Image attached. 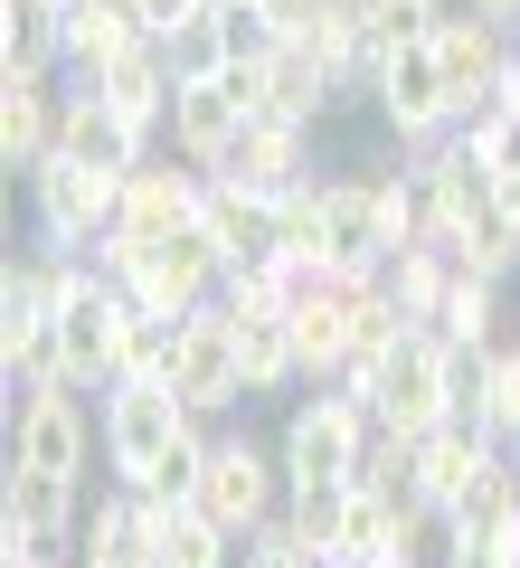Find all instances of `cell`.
<instances>
[{
    "instance_id": "cell-1",
    "label": "cell",
    "mask_w": 520,
    "mask_h": 568,
    "mask_svg": "<svg viewBox=\"0 0 520 568\" xmlns=\"http://www.w3.org/2000/svg\"><path fill=\"white\" fill-rule=\"evenodd\" d=\"M369 436H379V407H369L350 379L303 388V398H294V417H284V436H275L284 484H294V493H313V484H360Z\"/></svg>"
},
{
    "instance_id": "cell-2",
    "label": "cell",
    "mask_w": 520,
    "mask_h": 568,
    "mask_svg": "<svg viewBox=\"0 0 520 568\" xmlns=\"http://www.w3.org/2000/svg\"><path fill=\"white\" fill-rule=\"evenodd\" d=\"M181 426H200V407H190L171 379H114L95 398V455H104V474L142 493L161 474V455L181 446Z\"/></svg>"
},
{
    "instance_id": "cell-3",
    "label": "cell",
    "mask_w": 520,
    "mask_h": 568,
    "mask_svg": "<svg viewBox=\"0 0 520 568\" xmlns=\"http://www.w3.org/2000/svg\"><path fill=\"white\" fill-rule=\"evenodd\" d=\"M123 219V171H95L77 152H48L29 171V237L58 246V256H85L104 227Z\"/></svg>"
},
{
    "instance_id": "cell-4",
    "label": "cell",
    "mask_w": 520,
    "mask_h": 568,
    "mask_svg": "<svg viewBox=\"0 0 520 568\" xmlns=\"http://www.w3.org/2000/svg\"><path fill=\"white\" fill-rule=\"evenodd\" d=\"M190 503L208 511V521L227 530V540H246V530H265L284 503H294V484H284V455L265 446V436H246V426H218V446H208V474Z\"/></svg>"
},
{
    "instance_id": "cell-5",
    "label": "cell",
    "mask_w": 520,
    "mask_h": 568,
    "mask_svg": "<svg viewBox=\"0 0 520 568\" xmlns=\"http://www.w3.org/2000/svg\"><path fill=\"white\" fill-rule=\"evenodd\" d=\"M95 388H77V379H29V388H10V465H39V474H77L85 484V455H95Z\"/></svg>"
},
{
    "instance_id": "cell-6",
    "label": "cell",
    "mask_w": 520,
    "mask_h": 568,
    "mask_svg": "<svg viewBox=\"0 0 520 568\" xmlns=\"http://www.w3.org/2000/svg\"><path fill=\"white\" fill-rule=\"evenodd\" d=\"M171 388H181L190 407H200L208 426H227L237 407H256V388H246V351H237V313H227V294L218 304H200L181 323V351H171Z\"/></svg>"
},
{
    "instance_id": "cell-7",
    "label": "cell",
    "mask_w": 520,
    "mask_h": 568,
    "mask_svg": "<svg viewBox=\"0 0 520 568\" xmlns=\"http://www.w3.org/2000/svg\"><path fill=\"white\" fill-rule=\"evenodd\" d=\"M445 361H455V351H445L436 332H407V342L388 351L379 369H369V388H360V398L379 407V426H388V436H436V426L455 417V379H445Z\"/></svg>"
},
{
    "instance_id": "cell-8",
    "label": "cell",
    "mask_w": 520,
    "mask_h": 568,
    "mask_svg": "<svg viewBox=\"0 0 520 568\" xmlns=\"http://www.w3.org/2000/svg\"><path fill=\"white\" fill-rule=\"evenodd\" d=\"M123 294L152 304V313H171V323H190L200 304H218V294H227V265H218V246H208V227L190 219V227H171V237H152Z\"/></svg>"
},
{
    "instance_id": "cell-9",
    "label": "cell",
    "mask_w": 520,
    "mask_h": 568,
    "mask_svg": "<svg viewBox=\"0 0 520 568\" xmlns=\"http://www.w3.org/2000/svg\"><path fill=\"white\" fill-rule=\"evenodd\" d=\"M379 123H388V142H407V152H417V142H445L463 123V95L455 85H445V67H436V39H417V48H398V58L379 67Z\"/></svg>"
},
{
    "instance_id": "cell-10",
    "label": "cell",
    "mask_w": 520,
    "mask_h": 568,
    "mask_svg": "<svg viewBox=\"0 0 520 568\" xmlns=\"http://www.w3.org/2000/svg\"><path fill=\"white\" fill-rule=\"evenodd\" d=\"M227 77H237L246 114H265V123H303V133H322V123L340 114V85H332V67H313L294 39H275L265 58L227 67Z\"/></svg>"
},
{
    "instance_id": "cell-11",
    "label": "cell",
    "mask_w": 520,
    "mask_h": 568,
    "mask_svg": "<svg viewBox=\"0 0 520 568\" xmlns=\"http://www.w3.org/2000/svg\"><path fill=\"white\" fill-rule=\"evenodd\" d=\"M246 95H237V77H181V95H171V123H161V142L181 152L190 171H227V152H237V133H246Z\"/></svg>"
},
{
    "instance_id": "cell-12",
    "label": "cell",
    "mask_w": 520,
    "mask_h": 568,
    "mask_svg": "<svg viewBox=\"0 0 520 568\" xmlns=\"http://www.w3.org/2000/svg\"><path fill=\"white\" fill-rule=\"evenodd\" d=\"M350 294H360V275H332V265H313V275L294 284V361H303V388H332L340 369H350Z\"/></svg>"
},
{
    "instance_id": "cell-13",
    "label": "cell",
    "mask_w": 520,
    "mask_h": 568,
    "mask_svg": "<svg viewBox=\"0 0 520 568\" xmlns=\"http://www.w3.org/2000/svg\"><path fill=\"white\" fill-rule=\"evenodd\" d=\"M114 323H123V294L85 265L77 294L58 304V379H77V388L104 398V379H114Z\"/></svg>"
},
{
    "instance_id": "cell-14",
    "label": "cell",
    "mask_w": 520,
    "mask_h": 568,
    "mask_svg": "<svg viewBox=\"0 0 520 568\" xmlns=\"http://www.w3.org/2000/svg\"><path fill=\"white\" fill-rule=\"evenodd\" d=\"M58 123H67V85L58 77L0 67V171H10V181H29V171L58 152Z\"/></svg>"
},
{
    "instance_id": "cell-15",
    "label": "cell",
    "mask_w": 520,
    "mask_h": 568,
    "mask_svg": "<svg viewBox=\"0 0 520 568\" xmlns=\"http://www.w3.org/2000/svg\"><path fill=\"white\" fill-rule=\"evenodd\" d=\"M200 227H208V246H218V265H227V275H265V265H284V237H275V200H256V190L218 181V171H208Z\"/></svg>"
},
{
    "instance_id": "cell-16",
    "label": "cell",
    "mask_w": 520,
    "mask_h": 568,
    "mask_svg": "<svg viewBox=\"0 0 520 568\" xmlns=\"http://www.w3.org/2000/svg\"><path fill=\"white\" fill-rule=\"evenodd\" d=\"M200 200H208V171H190L181 152H152L142 171H123V219L114 227H133V237L152 246V237H171V227L200 219Z\"/></svg>"
},
{
    "instance_id": "cell-17",
    "label": "cell",
    "mask_w": 520,
    "mask_h": 568,
    "mask_svg": "<svg viewBox=\"0 0 520 568\" xmlns=\"http://www.w3.org/2000/svg\"><path fill=\"white\" fill-rule=\"evenodd\" d=\"M77 568H161L152 493H133V484L95 493V511H85V530H77Z\"/></svg>"
},
{
    "instance_id": "cell-18",
    "label": "cell",
    "mask_w": 520,
    "mask_h": 568,
    "mask_svg": "<svg viewBox=\"0 0 520 568\" xmlns=\"http://www.w3.org/2000/svg\"><path fill=\"white\" fill-rule=\"evenodd\" d=\"M58 152H77V162H95V171H142V162L161 152V133H142L133 114H114V104H104L95 85H67Z\"/></svg>"
},
{
    "instance_id": "cell-19",
    "label": "cell",
    "mask_w": 520,
    "mask_h": 568,
    "mask_svg": "<svg viewBox=\"0 0 520 568\" xmlns=\"http://www.w3.org/2000/svg\"><path fill=\"white\" fill-rule=\"evenodd\" d=\"M322 219H332V265L340 275H379L388 265V219L369 171H322Z\"/></svg>"
},
{
    "instance_id": "cell-20",
    "label": "cell",
    "mask_w": 520,
    "mask_h": 568,
    "mask_svg": "<svg viewBox=\"0 0 520 568\" xmlns=\"http://www.w3.org/2000/svg\"><path fill=\"white\" fill-rule=\"evenodd\" d=\"M77 85H95V95L114 104V114H133L142 133H161V123H171V95H181V77H171V48H161V39H133L123 58H104L95 77H77Z\"/></svg>"
},
{
    "instance_id": "cell-21",
    "label": "cell",
    "mask_w": 520,
    "mask_h": 568,
    "mask_svg": "<svg viewBox=\"0 0 520 568\" xmlns=\"http://www.w3.org/2000/svg\"><path fill=\"white\" fill-rule=\"evenodd\" d=\"M218 181L256 190V200H284V190L313 181V133H303V123H265V114H256V123L237 133V152H227Z\"/></svg>"
},
{
    "instance_id": "cell-22",
    "label": "cell",
    "mask_w": 520,
    "mask_h": 568,
    "mask_svg": "<svg viewBox=\"0 0 520 568\" xmlns=\"http://www.w3.org/2000/svg\"><path fill=\"white\" fill-rule=\"evenodd\" d=\"M0 530H29V540H77V530H85V484H77V474L10 465V474H0Z\"/></svg>"
},
{
    "instance_id": "cell-23",
    "label": "cell",
    "mask_w": 520,
    "mask_h": 568,
    "mask_svg": "<svg viewBox=\"0 0 520 568\" xmlns=\"http://www.w3.org/2000/svg\"><path fill=\"white\" fill-rule=\"evenodd\" d=\"M511 48H520L511 29H501V20H482V10H463V0L436 20V67H445V85L463 95V114H473V95L501 77V67H511Z\"/></svg>"
},
{
    "instance_id": "cell-24",
    "label": "cell",
    "mask_w": 520,
    "mask_h": 568,
    "mask_svg": "<svg viewBox=\"0 0 520 568\" xmlns=\"http://www.w3.org/2000/svg\"><path fill=\"white\" fill-rule=\"evenodd\" d=\"M133 39H152L142 0H67V77H95V67L123 58Z\"/></svg>"
},
{
    "instance_id": "cell-25",
    "label": "cell",
    "mask_w": 520,
    "mask_h": 568,
    "mask_svg": "<svg viewBox=\"0 0 520 568\" xmlns=\"http://www.w3.org/2000/svg\"><path fill=\"white\" fill-rule=\"evenodd\" d=\"M445 540H473V549H501V559H520V465L501 455L492 474H482L473 493H463V511L445 521Z\"/></svg>"
},
{
    "instance_id": "cell-26",
    "label": "cell",
    "mask_w": 520,
    "mask_h": 568,
    "mask_svg": "<svg viewBox=\"0 0 520 568\" xmlns=\"http://www.w3.org/2000/svg\"><path fill=\"white\" fill-rule=\"evenodd\" d=\"M0 67L67 77V10L58 0H0Z\"/></svg>"
},
{
    "instance_id": "cell-27",
    "label": "cell",
    "mask_w": 520,
    "mask_h": 568,
    "mask_svg": "<svg viewBox=\"0 0 520 568\" xmlns=\"http://www.w3.org/2000/svg\"><path fill=\"white\" fill-rule=\"evenodd\" d=\"M379 284L398 294V313H407V323L426 332V323L445 313V294H455V256H445L436 237H417V246H398V256L379 265Z\"/></svg>"
},
{
    "instance_id": "cell-28",
    "label": "cell",
    "mask_w": 520,
    "mask_h": 568,
    "mask_svg": "<svg viewBox=\"0 0 520 568\" xmlns=\"http://www.w3.org/2000/svg\"><path fill=\"white\" fill-rule=\"evenodd\" d=\"M161 48H171V77H227V67H237V39H227V0H200V10H181V20L161 29Z\"/></svg>"
},
{
    "instance_id": "cell-29",
    "label": "cell",
    "mask_w": 520,
    "mask_h": 568,
    "mask_svg": "<svg viewBox=\"0 0 520 568\" xmlns=\"http://www.w3.org/2000/svg\"><path fill=\"white\" fill-rule=\"evenodd\" d=\"M152 521H161V559H171V568H237V540H227V530L208 521L200 503H171V493H152Z\"/></svg>"
},
{
    "instance_id": "cell-30",
    "label": "cell",
    "mask_w": 520,
    "mask_h": 568,
    "mask_svg": "<svg viewBox=\"0 0 520 568\" xmlns=\"http://www.w3.org/2000/svg\"><path fill=\"white\" fill-rule=\"evenodd\" d=\"M426 332L455 342V351H492V342H501V284L473 275V265H455V294H445V313H436Z\"/></svg>"
},
{
    "instance_id": "cell-31",
    "label": "cell",
    "mask_w": 520,
    "mask_h": 568,
    "mask_svg": "<svg viewBox=\"0 0 520 568\" xmlns=\"http://www.w3.org/2000/svg\"><path fill=\"white\" fill-rule=\"evenodd\" d=\"M275 237H284V265H332V219H322V171L303 190L275 200ZM340 275V265H332Z\"/></svg>"
},
{
    "instance_id": "cell-32",
    "label": "cell",
    "mask_w": 520,
    "mask_h": 568,
    "mask_svg": "<svg viewBox=\"0 0 520 568\" xmlns=\"http://www.w3.org/2000/svg\"><path fill=\"white\" fill-rule=\"evenodd\" d=\"M455 10V0H360V29H369V58H398V48H417V39H436V20Z\"/></svg>"
},
{
    "instance_id": "cell-33",
    "label": "cell",
    "mask_w": 520,
    "mask_h": 568,
    "mask_svg": "<svg viewBox=\"0 0 520 568\" xmlns=\"http://www.w3.org/2000/svg\"><path fill=\"white\" fill-rule=\"evenodd\" d=\"M294 530H303V549H322V559H340V521H350V484H313V493H294Z\"/></svg>"
},
{
    "instance_id": "cell-34",
    "label": "cell",
    "mask_w": 520,
    "mask_h": 568,
    "mask_svg": "<svg viewBox=\"0 0 520 568\" xmlns=\"http://www.w3.org/2000/svg\"><path fill=\"white\" fill-rule=\"evenodd\" d=\"M482 426L501 446L520 436V342H492V361H482Z\"/></svg>"
},
{
    "instance_id": "cell-35",
    "label": "cell",
    "mask_w": 520,
    "mask_h": 568,
    "mask_svg": "<svg viewBox=\"0 0 520 568\" xmlns=\"http://www.w3.org/2000/svg\"><path fill=\"white\" fill-rule=\"evenodd\" d=\"M237 568H322V549H303L294 511H275L265 530H246V540H237Z\"/></svg>"
},
{
    "instance_id": "cell-36",
    "label": "cell",
    "mask_w": 520,
    "mask_h": 568,
    "mask_svg": "<svg viewBox=\"0 0 520 568\" xmlns=\"http://www.w3.org/2000/svg\"><path fill=\"white\" fill-rule=\"evenodd\" d=\"M436 568H520V559H501V549H473V540H445V549H436Z\"/></svg>"
},
{
    "instance_id": "cell-37",
    "label": "cell",
    "mask_w": 520,
    "mask_h": 568,
    "mask_svg": "<svg viewBox=\"0 0 520 568\" xmlns=\"http://www.w3.org/2000/svg\"><path fill=\"white\" fill-rule=\"evenodd\" d=\"M181 10H200V0H142V20H152V39H161L171 20H181Z\"/></svg>"
},
{
    "instance_id": "cell-38",
    "label": "cell",
    "mask_w": 520,
    "mask_h": 568,
    "mask_svg": "<svg viewBox=\"0 0 520 568\" xmlns=\"http://www.w3.org/2000/svg\"><path fill=\"white\" fill-rule=\"evenodd\" d=\"M463 10H482V20H501V29L520 39V0H463Z\"/></svg>"
},
{
    "instance_id": "cell-39",
    "label": "cell",
    "mask_w": 520,
    "mask_h": 568,
    "mask_svg": "<svg viewBox=\"0 0 520 568\" xmlns=\"http://www.w3.org/2000/svg\"><path fill=\"white\" fill-rule=\"evenodd\" d=\"M322 568H379V559H322Z\"/></svg>"
},
{
    "instance_id": "cell-40",
    "label": "cell",
    "mask_w": 520,
    "mask_h": 568,
    "mask_svg": "<svg viewBox=\"0 0 520 568\" xmlns=\"http://www.w3.org/2000/svg\"><path fill=\"white\" fill-rule=\"evenodd\" d=\"M501 455H511V465H520V436H511V446H501Z\"/></svg>"
},
{
    "instance_id": "cell-41",
    "label": "cell",
    "mask_w": 520,
    "mask_h": 568,
    "mask_svg": "<svg viewBox=\"0 0 520 568\" xmlns=\"http://www.w3.org/2000/svg\"><path fill=\"white\" fill-rule=\"evenodd\" d=\"M246 10H256V0H246Z\"/></svg>"
},
{
    "instance_id": "cell-42",
    "label": "cell",
    "mask_w": 520,
    "mask_h": 568,
    "mask_svg": "<svg viewBox=\"0 0 520 568\" xmlns=\"http://www.w3.org/2000/svg\"><path fill=\"white\" fill-rule=\"evenodd\" d=\"M161 568H171V559H161Z\"/></svg>"
},
{
    "instance_id": "cell-43",
    "label": "cell",
    "mask_w": 520,
    "mask_h": 568,
    "mask_svg": "<svg viewBox=\"0 0 520 568\" xmlns=\"http://www.w3.org/2000/svg\"><path fill=\"white\" fill-rule=\"evenodd\" d=\"M58 10H67V0H58Z\"/></svg>"
}]
</instances>
